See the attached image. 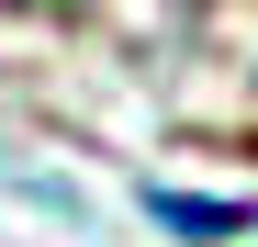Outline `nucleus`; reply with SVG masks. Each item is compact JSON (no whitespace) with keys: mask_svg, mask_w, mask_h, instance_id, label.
Instances as JSON below:
<instances>
[{"mask_svg":"<svg viewBox=\"0 0 258 247\" xmlns=\"http://www.w3.org/2000/svg\"><path fill=\"white\" fill-rule=\"evenodd\" d=\"M157 214L180 225V236H236V214H213V202H157Z\"/></svg>","mask_w":258,"mask_h":247,"instance_id":"obj_1","label":"nucleus"}]
</instances>
